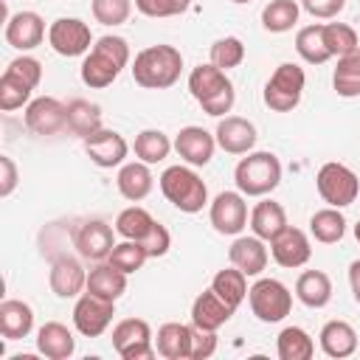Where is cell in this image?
<instances>
[{
  "instance_id": "cell-33",
  "label": "cell",
  "mask_w": 360,
  "mask_h": 360,
  "mask_svg": "<svg viewBox=\"0 0 360 360\" xmlns=\"http://www.w3.org/2000/svg\"><path fill=\"white\" fill-rule=\"evenodd\" d=\"M276 352L281 360H309L315 354V343L301 326H284L278 332Z\"/></svg>"
},
{
  "instance_id": "cell-5",
  "label": "cell",
  "mask_w": 360,
  "mask_h": 360,
  "mask_svg": "<svg viewBox=\"0 0 360 360\" xmlns=\"http://www.w3.org/2000/svg\"><path fill=\"white\" fill-rule=\"evenodd\" d=\"M160 191L183 214H197L208 202V186L188 166H169L160 174Z\"/></svg>"
},
{
  "instance_id": "cell-50",
  "label": "cell",
  "mask_w": 360,
  "mask_h": 360,
  "mask_svg": "<svg viewBox=\"0 0 360 360\" xmlns=\"http://www.w3.org/2000/svg\"><path fill=\"white\" fill-rule=\"evenodd\" d=\"M0 172H3V177H0V197H8L14 191V186H17V166H14V160L8 155H0Z\"/></svg>"
},
{
  "instance_id": "cell-9",
  "label": "cell",
  "mask_w": 360,
  "mask_h": 360,
  "mask_svg": "<svg viewBox=\"0 0 360 360\" xmlns=\"http://www.w3.org/2000/svg\"><path fill=\"white\" fill-rule=\"evenodd\" d=\"M112 349L124 360H152L158 354L152 346V329L141 318H124L112 326Z\"/></svg>"
},
{
  "instance_id": "cell-2",
  "label": "cell",
  "mask_w": 360,
  "mask_h": 360,
  "mask_svg": "<svg viewBox=\"0 0 360 360\" xmlns=\"http://www.w3.org/2000/svg\"><path fill=\"white\" fill-rule=\"evenodd\" d=\"M180 70H183V56L174 45H149L132 62V79L146 90L172 87L180 79Z\"/></svg>"
},
{
  "instance_id": "cell-16",
  "label": "cell",
  "mask_w": 360,
  "mask_h": 360,
  "mask_svg": "<svg viewBox=\"0 0 360 360\" xmlns=\"http://www.w3.org/2000/svg\"><path fill=\"white\" fill-rule=\"evenodd\" d=\"M217 146L225 149L228 155H248L253 146H256V127L248 121V118H239V115H225L219 124H217Z\"/></svg>"
},
{
  "instance_id": "cell-3",
  "label": "cell",
  "mask_w": 360,
  "mask_h": 360,
  "mask_svg": "<svg viewBox=\"0 0 360 360\" xmlns=\"http://www.w3.org/2000/svg\"><path fill=\"white\" fill-rule=\"evenodd\" d=\"M188 90L194 96V101L214 118H222L225 112H231L233 107V84L231 79L225 76V70H219L214 62L208 65H197L191 73H188Z\"/></svg>"
},
{
  "instance_id": "cell-52",
  "label": "cell",
  "mask_w": 360,
  "mask_h": 360,
  "mask_svg": "<svg viewBox=\"0 0 360 360\" xmlns=\"http://www.w3.org/2000/svg\"><path fill=\"white\" fill-rule=\"evenodd\" d=\"M354 239L360 242V219H357V225H354Z\"/></svg>"
},
{
  "instance_id": "cell-15",
  "label": "cell",
  "mask_w": 360,
  "mask_h": 360,
  "mask_svg": "<svg viewBox=\"0 0 360 360\" xmlns=\"http://www.w3.org/2000/svg\"><path fill=\"white\" fill-rule=\"evenodd\" d=\"M84 152L90 155V160L101 169H112V166H121L129 146L124 141V135H118L115 129H98L93 135L84 138Z\"/></svg>"
},
{
  "instance_id": "cell-36",
  "label": "cell",
  "mask_w": 360,
  "mask_h": 360,
  "mask_svg": "<svg viewBox=\"0 0 360 360\" xmlns=\"http://www.w3.org/2000/svg\"><path fill=\"white\" fill-rule=\"evenodd\" d=\"M295 51L309 65H323L332 59L326 42H323V25H307L295 34Z\"/></svg>"
},
{
  "instance_id": "cell-20",
  "label": "cell",
  "mask_w": 360,
  "mask_h": 360,
  "mask_svg": "<svg viewBox=\"0 0 360 360\" xmlns=\"http://www.w3.org/2000/svg\"><path fill=\"white\" fill-rule=\"evenodd\" d=\"M48 284H51V290H53L59 298H73V295H79L82 290H87V270H84L76 259L59 256V259H53V264H51Z\"/></svg>"
},
{
  "instance_id": "cell-7",
  "label": "cell",
  "mask_w": 360,
  "mask_h": 360,
  "mask_svg": "<svg viewBox=\"0 0 360 360\" xmlns=\"http://www.w3.org/2000/svg\"><path fill=\"white\" fill-rule=\"evenodd\" d=\"M315 186H318V194L323 197V202H329L332 208H346L357 200V191H360V180L357 174L343 166V163H323L315 174Z\"/></svg>"
},
{
  "instance_id": "cell-53",
  "label": "cell",
  "mask_w": 360,
  "mask_h": 360,
  "mask_svg": "<svg viewBox=\"0 0 360 360\" xmlns=\"http://www.w3.org/2000/svg\"><path fill=\"white\" fill-rule=\"evenodd\" d=\"M233 3H250V0H233Z\"/></svg>"
},
{
  "instance_id": "cell-47",
  "label": "cell",
  "mask_w": 360,
  "mask_h": 360,
  "mask_svg": "<svg viewBox=\"0 0 360 360\" xmlns=\"http://www.w3.org/2000/svg\"><path fill=\"white\" fill-rule=\"evenodd\" d=\"M141 245L146 248L149 259H158V256H166V253H169V248H172V236H169V231H166L160 222H155V228L149 231V236H146Z\"/></svg>"
},
{
  "instance_id": "cell-41",
  "label": "cell",
  "mask_w": 360,
  "mask_h": 360,
  "mask_svg": "<svg viewBox=\"0 0 360 360\" xmlns=\"http://www.w3.org/2000/svg\"><path fill=\"white\" fill-rule=\"evenodd\" d=\"M31 90H34V87H31L28 82H22V79L14 76L11 70H6V73L0 76V110H3V112H11V110L28 104Z\"/></svg>"
},
{
  "instance_id": "cell-31",
  "label": "cell",
  "mask_w": 360,
  "mask_h": 360,
  "mask_svg": "<svg viewBox=\"0 0 360 360\" xmlns=\"http://www.w3.org/2000/svg\"><path fill=\"white\" fill-rule=\"evenodd\" d=\"M211 290L228 304V307H239L248 298V276L239 267H225L211 278Z\"/></svg>"
},
{
  "instance_id": "cell-19",
  "label": "cell",
  "mask_w": 360,
  "mask_h": 360,
  "mask_svg": "<svg viewBox=\"0 0 360 360\" xmlns=\"http://www.w3.org/2000/svg\"><path fill=\"white\" fill-rule=\"evenodd\" d=\"M45 39V22L37 11H17L6 22V42L17 51H31L42 45Z\"/></svg>"
},
{
  "instance_id": "cell-10",
  "label": "cell",
  "mask_w": 360,
  "mask_h": 360,
  "mask_svg": "<svg viewBox=\"0 0 360 360\" xmlns=\"http://www.w3.org/2000/svg\"><path fill=\"white\" fill-rule=\"evenodd\" d=\"M112 315H115V301L93 295V292H82L73 307V326L84 338H98L107 332Z\"/></svg>"
},
{
  "instance_id": "cell-17",
  "label": "cell",
  "mask_w": 360,
  "mask_h": 360,
  "mask_svg": "<svg viewBox=\"0 0 360 360\" xmlns=\"http://www.w3.org/2000/svg\"><path fill=\"white\" fill-rule=\"evenodd\" d=\"M174 149L188 166H208L217 149V138L202 127H183L174 138Z\"/></svg>"
},
{
  "instance_id": "cell-6",
  "label": "cell",
  "mask_w": 360,
  "mask_h": 360,
  "mask_svg": "<svg viewBox=\"0 0 360 360\" xmlns=\"http://www.w3.org/2000/svg\"><path fill=\"white\" fill-rule=\"evenodd\" d=\"M304 84H307V76L295 62L278 65L264 84V104L276 112H290L298 107L304 96Z\"/></svg>"
},
{
  "instance_id": "cell-34",
  "label": "cell",
  "mask_w": 360,
  "mask_h": 360,
  "mask_svg": "<svg viewBox=\"0 0 360 360\" xmlns=\"http://www.w3.org/2000/svg\"><path fill=\"white\" fill-rule=\"evenodd\" d=\"M155 222H158V219H152V214H149L146 208H141V205H129V208H124V211L118 214V219H115V231H118V236H124V239L143 242V239L149 236V231L155 228Z\"/></svg>"
},
{
  "instance_id": "cell-13",
  "label": "cell",
  "mask_w": 360,
  "mask_h": 360,
  "mask_svg": "<svg viewBox=\"0 0 360 360\" xmlns=\"http://www.w3.org/2000/svg\"><path fill=\"white\" fill-rule=\"evenodd\" d=\"M25 127L34 135H56L68 127V104L53 96H39L25 107Z\"/></svg>"
},
{
  "instance_id": "cell-32",
  "label": "cell",
  "mask_w": 360,
  "mask_h": 360,
  "mask_svg": "<svg viewBox=\"0 0 360 360\" xmlns=\"http://www.w3.org/2000/svg\"><path fill=\"white\" fill-rule=\"evenodd\" d=\"M332 87L343 98L360 96V48L346 56H338V68L332 73Z\"/></svg>"
},
{
  "instance_id": "cell-40",
  "label": "cell",
  "mask_w": 360,
  "mask_h": 360,
  "mask_svg": "<svg viewBox=\"0 0 360 360\" xmlns=\"http://www.w3.org/2000/svg\"><path fill=\"white\" fill-rule=\"evenodd\" d=\"M146 259H149L146 248H143L141 242H132V239H124V242H118V245L110 250V256H107V262H110L112 267L124 270L127 276H129V273H135V270H141Z\"/></svg>"
},
{
  "instance_id": "cell-49",
  "label": "cell",
  "mask_w": 360,
  "mask_h": 360,
  "mask_svg": "<svg viewBox=\"0 0 360 360\" xmlns=\"http://www.w3.org/2000/svg\"><path fill=\"white\" fill-rule=\"evenodd\" d=\"M304 11L318 17V20H329V17H338L346 6V0H301Z\"/></svg>"
},
{
  "instance_id": "cell-21",
  "label": "cell",
  "mask_w": 360,
  "mask_h": 360,
  "mask_svg": "<svg viewBox=\"0 0 360 360\" xmlns=\"http://www.w3.org/2000/svg\"><path fill=\"white\" fill-rule=\"evenodd\" d=\"M233 312H236V309L228 307L214 290H205V292H200V295L194 298V304H191V323H194L197 329L217 332L219 326H225V323L231 321Z\"/></svg>"
},
{
  "instance_id": "cell-42",
  "label": "cell",
  "mask_w": 360,
  "mask_h": 360,
  "mask_svg": "<svg viewBox=\"0 0 360 360\" xmlns=\"http://www.w3.org/2000/svg\"><path fill=\"white\" fill-rule=\"evenodd\" d=\"M323 42L329 48L332 56H346L352 51H357V31L346 22H326L323 25Z\"/></svg>"
},
{
  "instance_id": "cell-29",
  "label": "cell",
  "mask_w": 360,
  "mask_h": 360,
  "mask_svg": "<svg viewBox=\"0 0 360 360\" xmlns=\"http://www.w3.org/2000/svg\"><path fill=\"white\" fill-rule=\"evenodd\" d=\"M284 228H287V214H284V208H281L278 202L262 200V202L253 205V211H250V231H253L259 239L270 242V239H276Z\"/></svg>"
},
{
  "instance_id": "cell-23",
  "label": "cell",
  "mask_w": 360,
  "mask_h": 360,
  "mask_svg": "<svg viewBox=\"0 0 360 360\" xmlns=\"http://www.w3.org/2000/svg\"><path fill=\"white\" fill-rule=\"evenodd\" d=\"M37 352L45 354L48 360H68L76 352V338L65 323L48 321L37 332Z\"/></svg>"
},
{
  "instance_id": "cell-48",
  "label": "cell",
  "mask_w": 360,
  "mask_h": 360,
  "mask_svg": "<svg viewBox=\"0 0 360 360\" xmlns=\"http://www.w3.org/2000/svg\"><path fill=\"white\" fill-rule=\"evenodd\" d=\"M214 352H217V332H205V329H197L194 326V335H191V360H205Z\"/></svg>"
},
{
  "instance_id": "cell-39",
  "label": "cell",
  "mask_w": 360,
  "mask_h": 360,
  "mask_svg": "<svg viewBox=\"0 0 360 360\" xmlns=\"http://www.w3.org/2000/svg\"><path fill=\"white\" fill-rule=\"evenodd\" d=\"M298 22V3L295 0H270L262 8V25L270 34H284Z\"/></svg>"
},
{
  "instance_id": "cell-1",
  "label": "cell",
  "mask_w": 360,
  "mask_h": 360,
  "mask_svg": "<svg viewBox=\"0 0 360 360\" xmlns=\"http://www.w3.org/2000/svg\"><path fill=\"white\" fill-rule=\"evenodd\" d=\"M127 62H129V45H127V39L107 34V37L96 39V45L90 48V53L84 56L79 76H82V82L87 87L101 90V87H107V84H112L118 79V73H121V68H127Z\"/></svg>"
},
{
  "instance_id": "cell-24",
  "label": "cell",
  "mask_w": 360,
  "mask_h": 360,
  "mask_svg": "<svg viewBox=\"0 0 360 360\" xmlns=\"http://www.w3.org/2000/svg\"><path fill=\"white\" fill-rule=\"evenodd\" d=\"M191 335L194 326L188 323H163L155 338V349L166 360H191Z\"/></svg>"
},
{
  "instance_id": "cell-35",
  "label": "cell",
  "mask_w": 360,
  "mask_h": 360,
  "mask_svg": "<svg viewBox=\"0 0 360 360\" xmlns=\"http://www.w3.org/2000/svg\"><path fill=\"white\" fill-rule=\"evenodd\" d=\"M309 231H312V236H315L318 242L335 245V242H340L343 233H346V217H343L338 208H332V205H329V208H321V211L312 214Z\"/></svg>"
},
{
  "instance_id": "cell-22",
  "label": "cell",
  "mask_w": 360,
  "mask_h": 360,
  "mask_svg": "<svg viewBox=\"0 0 360 360\" xmlns=\"http://www.w3.org/2000/svg\"><path fill=\"white\" fill-rule=\"evenodd\" d=\"M228 259L233 267H239L245 276H259L264 267H267V248H264V239H259L256 233L253 236H236L231 250H228Z\"/></svg>"
},
{
  "instance_id": "cell-18",
  "label": "cell",
  "mask_w": 360,
  "mask_h": 360,
  "mask_svg": "<svg viewBox=\"0 0 360 360\" xmlns=\"http://www.w3.org/2000/svg\"><path fill=\"white\" fill-rule=\"evenodd\" d=\"M270 253L281 267L292 270V267H301V264L309 262L312 245H309V239H307V233L301 228H290L287 225L276 239H270Z\"/></svg>"
},
{
  "instance_id": "cell-51",
  "label": "cell",
  "mask_w": 360,
  "mask_h": 360,
  "mask_svg": "<svg viewBox=\"0 0 360 360\" xmlns=\"http://www.w3.org/2000/svg\"><path fill=\"white\" fill-rule=\"evenodd\" d=\"M349 284H352V295L360 304V259L349 264Z\"/></svg>"
},
{
  "instance_id": "cell-37",
  "label": "cell",
  "mask_w": 360,
  "mask_h": 360,
  "mask_svg": "<svg viewBox=\"0 0 360 360\" xmlns=\"http://www.w3.org/2000/svg\"><path fill=\"white\" fill-rule=\"evenodd\" d=\"M68 129L73 135H82V138L98 132L101 129V112H98V107L90 104V101H84V98H73L68 104Z\"/></svg>"
},
{
  "instance_id": "cell-45",
  "label": "cell",
  "mask_w": 360,
  "mask_h": 360,
  "mask_svg": "<svg viewBox=\"0 0 360 360\" xmlns=\"http://www.w3.org/2000/svg\"><path fill=\"white\" fill-rule=\"evenodd\" d=\"M191 0H135V8L143 17H177L188 11Z\"/></svg>"
},
{
  "instance_id": "cell-44",
  "label": "cell",
  "mask_w": 360,
  "mask_h": 360,
  "mask_svg": "<svg viewBox=\"0 0 360 360\" xmlns=\"http://www.w3.org/2000/svg\"><path fill=\"white\" fill-rule=\"evenodd\" d=\"M132 11V0H93V17L101 25H121Z\"/></svg>"
},
{
  "instance_id": "cell-14",
  "label": "cell",
  "mask_w": 360,
  "mask_h": 360,
  "mask_svg": "<svg viewBox=\"0 0 360 360\" xmlns=\"http://www.w3.org/2000/svg\"><path fill=\"white\" fill-rule=\"evenodd\" d=\"M73 245L79 250V256L90 259V262H107L110 250L115 248L112 242V228L101 219H87L76 228L73 233Z\"/></svg>"
},
{
  "instance_id": "cell-27",
  "label": "cell",
  "mask_w": 360,
  "mask_h": 360,
  "mask_svg": "<svg viewBox=\"0 0 360 360\" xmlns=\"http://www.w3.org/2000/svg\"><path fill=\"white\" fill-rule=\"evenodd\" d=\"M321 349L326 357H352L357 352V332L346 321H329L321 329Z\"/></svg>"
},
{
  "instance_id": "cell-8",
  "label": "cell",
  "mask_w": 360,
  "mask_h": 360,
  "mask_svg": "<svg viewBox=\"0 0 360 360\" xmlns=\"http://www.w3.org/2000/svg\"><path fill=\"white\" fill-rule=\"evenodd\" d=\"M248 301H250L253 315L264 323H278L292 309V292L278 278H259L248 290Z\"/></svg>"
},
{
  "instance_id": "cell-46",
  "label": "cell",
  "mask_w": 360,
  "mask_h": 360,
  "mask_svg": "<svg viewBox=\"0 0 360 360\" xmlns=\"http://www.w3.org/2000/svg\"><path fill=\"white\" fill-rule=\"evenodd\" d=\"M6 70H11L14 76H20L22 82H28L31 87H37L39 79H42V65H39L34 56H17L14 62H8Z\"/></svg>"
},
{
  "instance_id": "cell-12",
  "label": "cell",
  "mask_w": 360,
  "mask_h": 360,
  "mask_svg": "<svg viewBox=\"0 0 360 360\" xmlns=\"http://www.w3.org/2000/svg\"><path fill=\"white\" fill-rule=\"evenodd\" d=\"M211 225L217 233L236 236L248 225V202L242 191H222L211 202Z\"/></svg>"
},
{
  "instance_id": "cell-38",
  "label": "cell",
  "mask_w": 360,
  "mask_h": 360,
  "mask_svg": "<svg viewBox=\"0 0 360 360\" xmlns=\"http://www.w3.org/2000/svg\"><path fill=\"white\" fill-rule=\"evenodd\" d=\"M172 146H174V143L169 141L166 132H160V129H143V132H138V138H135V158L152 166V163L166 160L169 152H172Z\"/></svg>"
},
{
  "instance_id": "cell-4",
  "label": "cell",
  "mask_w": 360,
  "mask_h": 360,
  "mask_svg": "<svg viewBox=\"0 0 360 360\" xmlns=\"http://www.w3.org/2000/svg\"><path fill=\"white\" fill-rule=\"evenodd\" d=\"M233 180L245 197H264L281 183V163L273 152H248L236 163Z\"/></svg>"
},
{
  "instance_id": "cell-26",
  "label": "cell",
  "mask_w": 360,
  "mask_h": 360,
  "mask_svg": "<svg viewBox=\"0 0 360 360\" xmlns=\"http://www.w3.org/2000/svg\"><path fill=\"white\" fill-rule=\"evenodd\" d=\"M34 329V309L25 301L17 298H6L0 304V332L6 340H20L28 338V332Z\"/></svg>"
},
{
  "instance_id": "cell-28",
  "label": "cell",
  "mask_w": 360,
  "mask_h": 360,
  "mask_svg": "<svg viewBox=\"0 0 360 360\" xmlns=\"http://www.w3.org/2000/svg\"><path fill=\"white\" fill-rule=\"evenodd\" d=\"M115 183H118V191H121L124 200L141 202V200L152 191L155 177H152V172H149V163L135 160V163H124V166L118 169V180H115Z\"/></svg>"
},
{
  "instance_id": "cell-25",
  "label": "cell",
  "mask_w": 360,
  "mask_h": 360,
  "mask_svg": "<svg viewBox=\"0 0 360 360\" xmlns=\"http://www.w3.org/2000/svg\"><path fill=\"white\" fill-rule=\"evenodd\" d=\"M87 292L118 301L127 292V273L112 267L110 262H96V267L87 270Z\"/></svg>"
},
{
  "instance_id": "cell-43",
  "label": "cell",
  "mask_w": 360,
  "mask_h": 360,
  "mask_svg": "<svg viewBox=\"0 0 360 360\" xmlns=\"http://www.w3.org/2000/svg\"><path fill=\"white\" fill-rule=\"evenodd\" d=\"M245 59V45L239 37H222L211 45V62L219 68V70H231V68H239Z\"/></svg>"
},
{
  "instance_id": "cell-11",
  "label": "cell",
  "mask_w": 360,
  "mask_h": 360,
  "mask_svg": "<svg viewBox=\"0 0 360 360\" xmlns=\"http://www.w3.org/2000/svg\"><path fill=\"white\" fill-rule=\"evenodd\" d=\"M90 42H93V34H90V25L76 20V17H59L51 22L48 28V45L59 53V56H82L90 51Z\"/></svg>"
},
{
  "instance_id": "cell-30",
  "label": "cell",
  "mask_w": 360,
  "mask_h": 360,
  "mask_svg": "<svg viewBox=\"0 0 360 360\" xmlns=\"http://www.w3.org/2000/svg\"><path fill=\"white\" fill-rule=\"evenodd\" d=\"M295 295L304 307L321 309L332 298V278L323 270H304L295 281Z\"/></svg>"
}]
</instances>
